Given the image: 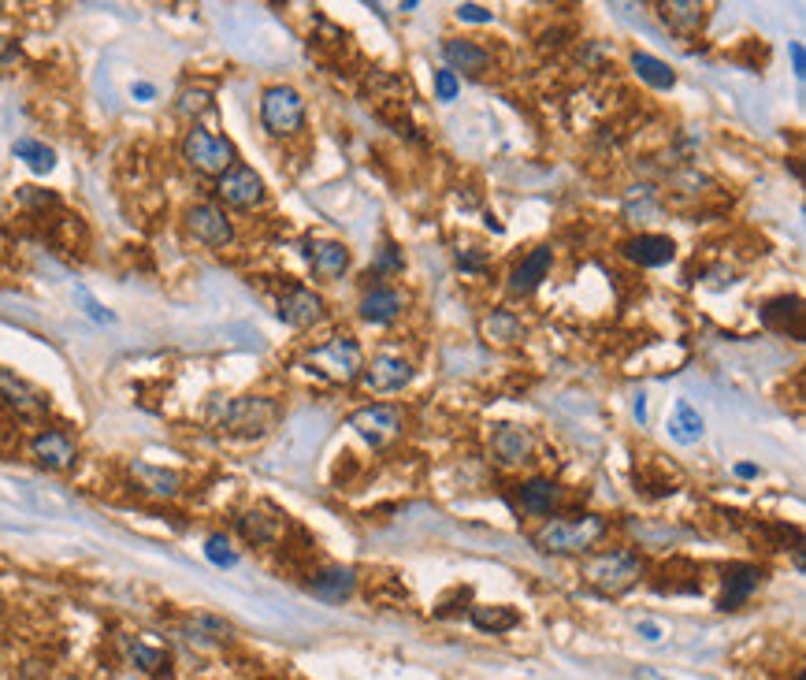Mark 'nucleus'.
<instances>
[{
  "instance_id": "nucleus-41",
  "label": "nucleus",
  "mask_w": 806,
  "mask_h": 680,
  "mask_svg": "<svg viewBox=\"0 0 806 680\" xmlns=\"http://www.w3.org/2000/svg\"><path fill=\"white\" fill-rule=\"evenodd\" d=\"M636 420H639V424L647 420V398H643V394L636 398Z\"/></svg>"
},
{
  "instance_id": "nucleus-46",
  "label": "nucleus",
  "mask_w": 806,
  "mask_h": 680,
  "mask_svg": "<svg viewBox=\"0 0 806 680\" xmlns=\"http://www.w3.org/2000/svg\"><path fill=\"white\" fill-rule=\"evenodd\" d=\"M795 680H803V677H795Z\"/></svg>"
},
{
  "instance_id": "nucleus-14",
  "label": "nucleus",
  "mask_w": 806,
  "mask_h": 680,
  "mask_svg": "<svg viewBox=\"0 0 806 680\" xmlns=\"http://www.w3.org/2000/svg\"><path fill=\"white\" fill-rule=\"evenodd\" d=\"M279 316L294 327H309L324 316V301H320V294H312L309 287H290L279 298Z\"/></svg>"
},
{
  "instance_id": "nucleus-23",
  "label": "nucleus",
  "mask_w": 806,
  "mask_h": 680,
  "mask_svg": "<svg viewBox=\"0 0 806 680\" xmlns=\"http://www.w3.org/2000/svg\"><path fill=\"white\" fill-rule=\"evenodd\" d=\"M561 487L554 480H528L520 484V506L528 513H554L561 506Z\"/></svg>"
},
{
  "instance_id": "nucleus-44",
  "label": "nucleus",
  "mask_w": 806,
  "mask_h": 680,
  "mask_svg": "<svg viewBox=\"0 0 806 680\" xmlns=\"http://www.w3.org/2000/svg\"><path fill=\"white\" fill-rule=\"evenodd\" d=\"M636 680H665V677H658L654 669H636Z\"/></svg>"
},
{
  "instance_id": "nucleus-20",
  "label": "nucleus",
  "mask_w": 806,
  "mask_h": 680,
  "mask_svg": "<svg viewBox=\"0 0 806 680\" xmlns=\"http://www.w3.org/2000/svg\"><path fill=\"white\" fill-rule=\"evenodd\" d=\"M762 584V569L758 565H732L725 569V595H721V610H736L754 588Z\"/></svg>"
},
{
  "instance_id": "nucleus-10",
  "label": "nucleus",
  "mask_w": 806,
  "mask_h": 680,
  "mask_svg": "<svg viewBox=\"0 0 806 680\" xmlns=\"http://www.w3.org/2000/svg\"><path fill=\"white\" fill-rule=\"evenodd\" d=\"M0 402L8 409H15V417H26V420H41L45 417V394L38 387H30L23 376H15L8 368H0Z\"/></svg>"
},
{
  "instance_id": "nucleus-19",
  "label": "nucleus",
  "mask_w": 806,
  "mask_h": 680,
  "mask_svg": "<svg viewBox=\"0 0 806 680\" xmlns=\"http://www.w3.org/2000/svg\"><path fill=\"white\" fill-rule=\"evenodd\" d=\"M442 53H446L450 64L468 71V75H483L487 64H491V53L483 49L480 41H472V38H450L446 45H442ZM454 67H450V71H454Z\"/></svg>"
},
{
  "instance_id": "nucleus-45",
  "label": "nucleus",
  "mask_w": 806,
  "mask_h": 680,
  "mask_svg": "<svg viewBox=\"0 0 806 680\" xmlns=\"http://www.w3.org/2000/svg\"><path fill=\"white\" fill-rule=\"evenodd\" d=\"M0 12H4V4H0Z\"/></svg>"
},
{
  "instance_id": "nucleus-39",
  "label": "nucleus",
  "mask_w": 806,
  "mask_h": 680,
  "mask_svg": "<svg viewBox=\"0 0 806 680\" xmlns=\"http://www.w3.org/2000/svg\"><path fill=\"white\" fill-rule=\"evenodd\" d=\"M792 60H795V75L803 79L806 75V64H803V45H792Z\"/></svg>"
},
{
  "instance_id": "nucleus-6",
  "label": "nucleus",
  "mask_w": 806,
  "mask_h": 680,
  "mask_svg": "<svg viewBox=\"0 0 806 680\" xmlns=\"http://www.w3.org/2000/svg\"><path fill=\"white\" fill-rule=\"evenodd\" d=\"M216 194L231 209H257L264 201V179L249 164H234L216 179Z\"/></svg>"
},
{
  "instance_id": "nucleus-27",
  "label": "nucleus",
  "mask_w": 806,
  "mask_h": 680,
  "mask_svg": "<svg viewBox=\"0 0 806 680\" xmlns=\"http://www.w3.org/2000/svg\"><path fill=\"white\" fill-rule=\"evenodd\" d=\"M517 621V610H509V606H472V625L483 632H509Z\"/></svg>"
},
{
  "instance_id": "nucleus-26",
  "label": "nucleus",
  "mask_w": 806,
  "mask_h": 680,
  "mask_svg": "<svg viewBox=\"0 0 806 680\" xmlns=\"http://www.w3.org/2000/svg\"><path fill=\"white\" fill-rule=\"evenodd\" d=\"M238 532L249 543H257V547H272L275 539H279V521L268 517V513H242L238 517Z\"/></svg>"
},
{
  "instance_id": "nucleus-5",
  "label": "nucleus",
  "mask_w": 806,
  "mask_h": 680,
  "mask_svg": "<svg viewBox=\"0 0 806 680\" xmlns=\"http://www.w3.org/2000/svg\"><path fill=\"white\" fill-rule=\"evenodd\" d=\"M186 231L201 242V246H212V249H227L234 242V227L231 220L223 216L220 205H212V201H201V205H190L186 209Z\"/></svg>"
},
{
  "instance_id": "nucleus-9",
  "label": "nucleus",
  "mask_w": 806,
  "mask_h": 680,
  "mask_svg": "<svg viewBox=\"0 0 806 680\" xmlns=\"http://www.w3.org/2000/svg\"><path fill=\"white\" fill-rule=\"evenodd\" d=\"M402 409L398 406H368V409H357L350 417V428L357 435H364L372 446H383L387 439H394V435L402 432Z\"/></svg>"
},
{
  "instance_id": "nucleus-7",
  "label": "nucleus",
  "mask_w": 806,
  "mask_h": 680,
  "mask_svg": "<svg viewBox=\"0 0 806 680\" xmlns=\"http://www.w3.org/2000/svg\"><path fill=\"white\" fill-rule=\"evenodd\" d=\"M312 365L316 368H324L327 376L331 380H342V383H350L357 372L364 368V361H361V346L353 339H346V335H338V339H331L327 346H320V350H312V357H309Z\"/></svg>"
},
{
  "instance_id": "nucleus-24",
  "label": "nucleus",
  "mask_w": 806,
  "mask_h": 680,
  "mask_svg": "<svg viewBox=\"0 0 806 680\" xmlns=\"http://www.w3.org/2000/svg\"><path fill=\"white\" fill-rule=\"evenodd\" d=\"M346 268H350V249L342 242H320L312 249V272L320 279H338Z\"/></svg>"
},
{
  "instance_id": "nucleus-4",
  "label": "nucleus",
  "mask_w": 806,
  "mask_h": 680,
  "mask_svg": "<svg viewBox=\"0 0 806 680\" xmlns=\"http://www.w3.org/2000/svg\"><path fill=\"white\" fill-rule=\"evenodd\" d=\"M260 123H264V131L275 134V138L298 134L301 123H305V101H301V93L290 90V86H268V90L260 93Z\"/></svg>"
},
{
  "instance_id": "nucleus-16",
  "label": "nucleus",
  "mask_w": 806,
  "mask_h": 680,
  "mask_svg": "<svg viewBox=\"0 0 806 680\" xmlns=\"http://www.w3.org/2000/svg\"><path fill=\"white\" fill-rule=\"evenodd\" d=\"M762 324L773 331H784L792 339H803V301L799 298H777L762 309Z\"/></svg>"
},
{
  "instance_id": "nucleus-3",
  "label": "nucleus",
  "mask_w": 806,
  "mask_h": 680,
  "mask_svg": "<svg viewBox=\"0 0 806 680\" xmlns=\"http://www.w3.org/2000/svg\"><path fill=\"white\" fill-rule=\"evenodd\" d=\"M182 157H186L190 168H197L201 175H216V179H220L227 168L238 164L231 138L212 134V131H205V127H190V131H186V138H182Z\"/></svg>"
},
{
  "instance_id": "nucleus-33",
  "label": "nucleus",
  "mask_w": 806,
  "mask_h": 680,
  "mask_svg": "<svg viewBox=\"0 0 806 680\" xmlns=\"http://www.w3.org/2000/svg\"><path fill=\"white\" fill-rule=\"evenodd\" d=\"M205 554H208V562L223 565V569H231V565L238 562V554L231 550V539H227V536H208Z\"/></svg>"
},
{
  "instance_id": "nucleus-2",
  "label": "nucleus",
  "mask_w": 806,
  "mask_h": 680,
  "mask_svg": "<svg viewBox=\"0 0 806 680\" xmlns=\"http://www.w3.org/2000/svg\"><path fill=\"white\" fill-rule=\"evenodd\" d=\"M584 576L602 595H621L643 576V558L636 550H602L584 565Z\"/></svg>"
},
{
  "instance_id": "nucleus-28",
  "label": "nucleus",
  "mask_w": 806,
  "mask_h": 680,
  "mask_svg": "<svg viewBox=\"0 0 806 680\" xmlns=\"http://www.w3.org/2000/svg\"><path fill=\"white\" fill-rule=\"evenodd\" d=\"M483 331H487L494 342H517L520 335H524V324H520L517 313H509V309H494V313L483 320Z\"/></svg>"
},
{
  "instance_id": "nucleus-30",
  "label": "nucleus",
  "mask_w": 806,
  "mask_h": 680,
  "mask_svg": "<svg viewBox=\"0 0 806 680\" xmlns=\"http://www.w3.org/2000/svg\"><path fill=\"white\" fill-rule=\"evenodd\" d=\"M15 157L26 160V164L38 171V175L52 171V164H56V153H52L49 145L34 142V138H19V142H15Z\"/></svg>"
},
{
  "instance_id": "nucleus-37",
  "label": "nucleus",
  "mask_w": 806,
  "mask_h": 680,
  "mask_svg": "<svg viewBox=\"0 0 806 680\" xmlns=\"http://www.w3.org/2000/svg\"><path fill=\"white\" fill-rule=\"evenodd\" d=\"M457 15H461V19H468V23H491V12H487V8H480V4H461V8H457Z\"/></svg>"
},
{
  "instance_id": "nucleus-18",
  "label": "nucleus",
  "mask_w": 806,
  "mask_h": 680,
  "mask_svg": "<svg viewBox=\"0 0 806 680\" xmlns=\"http://www.w3.org/2000/svg\"><path fill=\"white\" fill-rule=\"evenodd\" d=\"M673 253H676L673 238H665V235H639V238H632V242H624V257L643 264V268L673 261Z\"/></svg>"
},
{
  "instance_id": "nucleus-12",
  "label": "nucleus",
  "mask_w": 806,
  "mask_h": 680,
  "mask_svg": "<svg viewBox=\"0 0 806 680\" xmlns=\"http://www.w3.org/2000/svg\"><path fill=\"white\" fill-rule=\"evenodd\" d=\"M409 380H413V368H409V361H402V357L379 354V357H372V365L364 368V383H368V391H376V394L402 391Z\"/></svg>"
},
{
  "instance_id": "nucleus-21",
  "label": "nucleus",
  "mask_w": 806,
  "mask_h": 680,
  "mask_svg": "<svg viewBox=\"0 0 806 680\" xmlns=\"http://www.w3.org/2000/svg\"><path fill=\"white\" fill-rule=\"evenodd\" d=\"M402 309H405V294L390 287L372 290V294H364V301H361V316L368 324H387V320H394Z\"/></svg>"
},
{
  "instance_id": "nucleus-22",
  "label": "nucleus",
  "mask_w": 806,
  "mask_h": 680,
  "mask_svg": "<svg viewBox=\"0 0 806 680\" xmlns=\"http://www.w3.org/2000/svg\"><path fill=\"white\" fill-rule=\"evenodd\" d=\"M309 588L316 599L324 602H342L350 599L353 588H357V576L350 573V569H324V573H316L309 580Z\"/></svg>"
},
{
  "instance_id": "nucleus-42",
  "label": "nucleus",
  "mask_w": 806,
  "mask_h": 680,
  "mask_svg": "<svg viewBox=\"0 0 806 680\" xmlns=\"http://www.w3.org/2000/svg\"><path fill=\"white\" fill-rule=\"evenodd\" d=\"M736 472H740L743 480H754V476H758V469H754V465H736Z\"/></svg>"
},
{
  "instance_id": "nucleus-36",
  "label": "nucleus",
  "mask_w": 806,
  "mask_h": 680,
  "mask_svg": "<svg viewBox=\"0 0 806 680\" xmlns=\"http://www.w3.org/2000/svg\"><path fill=\"white\" fill-rule=\"evenodd\" d=\"M19 201L30 205V209H52V205H56V194L38 190V186H23V190H19Z\"/></svg>"
},
{
  "instance_id": "nucleus-17",
  "label": "nucleus",
  "mask_w": 806,
  "mask_h": 680,
  "mask_svg": "<svg viewBox=\"0 0 806 680\" xmlns=\"http://www.w3.org/2000/svg\"><path fill=\"white\" fill-rule=\"evenodd\" d=\"M550 261H554V257H550V249L546 246L532 249V253L509 272V287L517 290V294H532V290L546 279V272H550Z\"/></svg>"
},
{
  "instance_id": "nucleus-34",
  "label": "nucleus",
  "mask_w": 806,
  "mask_h": 680,
  "mask_svg": "<svg viewBox=\"0 0 806 680\" xmlns=\"http://www.w3.org/2000/svg\"><path fill=\"white\" fill-rule=\"evenodd\" d=\"M208 105H212L208 90H182L175 108H179V116H201V112H208Z\"/></svg>"
},
{
  "instance_id": "nucleus-32",
  "label": "nucleus",
  "mask_w": 806,
  "mask_h": 680,
  "mask_svg": "<svg viewBox=\"0 0 806 680\" xmlns=\"http://www.w3.org/2000/svg\"><path fill=\"white\" fill-rule=\"evenodd\" d=\"M130 658H134V666L145 669V673H164V669H168V654L153 651V647H145V643H130Z\"/></svg>"
},
{
  "instance_id": "nucleus-11",
  "label": "nucleus",
  "mask_w": 806,
  "mask_h": 680,
  "mask_svg": "<svg viewBox=\"0 0 806 680\" xmlns=\"http://www.w3.org/2000/svg\"><path fill=\"white\" fill-rule=\"evenodd\" d=\"M220 417L231 432H264L275 417V406L268 398H234L223 406Z\"/></svg>"
},
{
  "instance_id": "nucleus-15",
  "label": "nucleus",
  "mask_w": 806,
  "mask_h": 680,
  "mask_svg": "<svg viewBox=\"0 0 806 680\" xmlns=\"http://www.w3.org/2000/svg\"><path fill=\"white\" fill-rule=\"evenodd\" d=\"M130 476L138 480V487H142L145 495H153V498H175L182 487L179 472L156 469V465H145V461H134V465H130Z\"/></svg>"
},
{
  "instance_id": "nucleus-29",
  "label": "nucleus",
  "mask_w": 806,
  "mask_h": 680,
  "mask_svg": "<svg viewBox=\"0 0 806 680\" xmlns=\"http://www.w3.org/2000/svg\"><path fill=\"white\" fill-rule=\"evenodd\" d=\"M632 67L639 71V79L650 82V86H658V90H669V86L676 82V75L669 71V64H662V60H654V56H647V53L632 56Z\"/></svg>"
},
{
  "instance_id": "nucleus-25",
  "label": "nucleus",
  "mask_w": 806,
  "mask_h": 680,
  "mask_svg": "<svg viewBox=\"0 0 806 680\" xmlns=\"http://www.w3.org/2000/svg\"><path fill=\"white\" fill-rule=\"evenodd\" d=\"M662 19H665V27L676 30V34H695V30L702 27V4L669 0V4H662Z\"/></svg>"
},
{
  "instance_id": "nucleus-43",
  "label": "nucleus",
  "mask_w": 806,
  "mask_h": 680,
  "mask_svg": "<svg viewBox=\"0 0 806 680\" xmlns=\"http://www.w3.org/2000/svg\"><path fill=\"white\" fill-rule=\"evenodd\" d=\"M639 632H643V636H647V640H658V628L650 625V621H643V625H639Z\"/></svg>"
},
{
  "instance_id": "nucleus-35",
  "label": "nucleus",
  "mask_w": 806,
  "mask_h": 680,
  "mask_svg": "<svg viewBox=\"0 0 806 680\" xmlns=\"http://www.w3.org/2000/svg\"><path fill=\"white\" fill-rule=\"evenodd\" d=\"M457 90H461V86H457V75L450 71V67L435 71V97H439V101H454Z\"/></svg>"
},
{
  "instance_id": "nucleus-1",
  "label": "nucleus",
  "mask_w": 806,
  "mask_h": 680,
  "mask_svg": "<svg viewBox=\"0 0 806 680\" xmlns=\"http://www.w3.org/2000/svg\"><path fill=\"white\" fill-rule=\"evenodd\" d=\"M606 536V521L595 517V513H584V517H558V521H546L539 528L535 543L550 554H580V550L595 547L598 539Z\"/></svg>"
},
{
  "instance_id": "nucleus-40",
  "label": "nucleus",
  "mask_w": 806,
  "mask_h": 680,
  "mask_svg": "<svg viewBox=\"0 0 806 680\" xmlns=\"http://www.w3.org/2000/svg\"><path fill=\"white\" fill-rule=\"evenodd\" d=\"M153 86H149V82H138V86H134V97H138V101H153Z\"/></svg>"
},
{
  "instance_id": "nucleus-8",
  "label": "nucleus",
  "mask_w": 806,
  "mask_h": 680,
  "mask_svg": "<svg viewBox=\"0 0 806 680\" xmlns=\"http://www.w3.org/2000/svg\"><path fill=\"white\" fill-rule=\"evenodd\" d=\"M30 454H34V461H38L41 469L67 472V469H75L78 446H75V439L67 432H60V428H45V432H38L30 439Z\"/></svg>"
},
{
  "instance_id": "nucleus-31",
  "label": "nucleus",
  "mask_w": 806,
  "mask_h": 680,
  "mask_svg": "<svg viewBox=\"0 0 806 680\" xmlns=\"http://www.w3.org/2000/svg\"><path fill=\"white\" fill-rule=\"evenodd\" d=\"M669 432H673L676 443H695V439L702 435V417L688 406V402H680V406H676V420L669 424Z\"/></svg>"
},
{
  "instance_id": "nucleus-38",
  "label": "nucleus",
  "mask_w": 806,
  "mask_h": 680,
  "mask_svg": "<svg viewBox=\"0 0 806 680\" xmlns=\"http://www.w3.org/2000/svg\"><path fill=\"white\" fill-rule=\"evenodd\" d=\"M82 301H86V313L97 316V320H104V324H112V313H104V309H101V305H97V301L86 298V294H82Z\"/></svg>"
},
{
  "instance_id": "nucleus-13",
  "label": "nucleus",
  "mask_w": 806,
  "mask_h": 680,
  "mask_svg": "<svg viewBox=\"0 0 806 680\" xmlns=\"http://www.w3.org/2000/svg\"><path fill=\"white\" fill-rule=\"evenodd\" d=\"M532 435L524 432V428H517V424H502L498 432L491 435V454L498 465H506V469H513V465H524V461L532 458Z\"/></svg>"
}]
</instances>
